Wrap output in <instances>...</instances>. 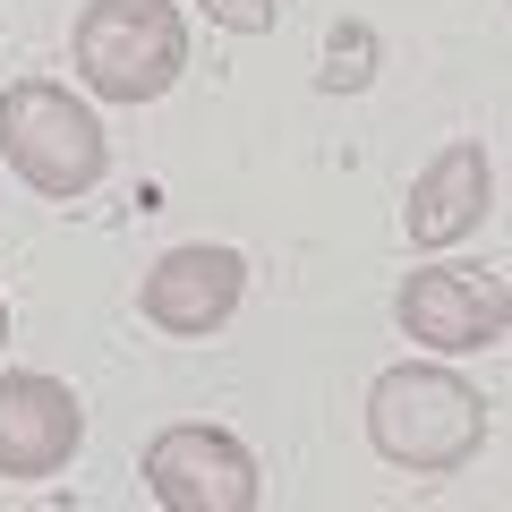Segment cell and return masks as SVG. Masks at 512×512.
I'll use <instances>...</instances> for the list:
<instances>
[{
	"label": "cell",
	"instance_id": "1",
	"mask_svg": "<svg viewBox=\"0 0 512 512\" xmlns=\"http://www.w3.org/2000/svg\"><path fill=\"white\" fill-rule=\"evenodd\" d=\"M487 393L461 384L453 367H384L367 384V444H376L393 470H419V478H444V470H470L478 444H487Z\"/></svg>",
	"mask_w": 512,
	"mask_h": 512
},
{
	"label": "cell",
	"instance_id": "2",
	"mask_svg": "<svg viewBox=\"0 0 512 512\" xmlns=\"http://www.w3.org/2000/svg\"><path fill=\"white\" fill-rule=\"evenodd\" d=\"M69 60L103 103H154L188 69V26L171 0H86L69 26Z\"/></svg>",
	"mask_w": 512,
	"mask_h": 512
},
{
	"label": "cell",
	"instance_id": "3",
	"mask_svg": "<svg viewBox=\"0 0 512 512\" xmlns=\"http://www.w3.org/2000/svg\"><path fill=\"white\" fill-rule=\"evenodd\" d=\"M0 154H9V171H18L35 197H86V188L103 180V163H111L103 120H94L69 86H52V77L0 86Z\"/></svg>",
	"mask_w": 512,
	"mask_h": 512
},
{
	"label": "cell",
	"instance_id": "4",
	"mask_svg": "<svg viewBox=\"0 0 512 512\" xmlns=\"http://www.w3.org/2000/svg\"><path fill=\"white\" fill-rule=\"evenodd\" d=\"M146 487L171 512H248L256 504V453L231 427H163L146 444Z\"/></svg>",
	"mask_w": 512,
	"mask_h": 512
},
{
	"label": "cell",
	"instance_id": "5",
	"mask_svg": "<svg viewBox=\"0 0 512 512\" xmlns=\"http://www.w3.org/2000/svg\"><path fill=\"white\" fill-rule=\"evenodd\" d=\"M239 291H248V256L239 248H171L154 256L146 291H137V308H146L154 333H180V342H205V333H222L239 316Z\"/></svg>",
	"mask_w": 512,
	"mask_h": 512
},
{
	"label": "cell",
	"instance_id": "6",
	"mask_svg": "<svg viewBox=\"0 0 512 512\" xmlns=\"http://www.w3.org/2000/svg\"><path fill=\"white\" fill-rule=\"evenodd\" d=\"M393 316L427 350H495L504 342V282L470 274V265H419L393 291Z\"/></svg>",
	"mask_w": 512,
	"mask_h": 512
},
{
	"label": "cell",
	"instance_id": "7",
	"mask_svg": "<svg viewBox=\"0 0 512 512\" xmlns=\"http://www.w3.org/2000/svg\"><path fill=\"white\" fill-rule=\"evenodd\" d=\"M77 444H86V410L60 376L43 367L0 376V478H52L69 470Z\"/></svg>",
	"mask_w": 512,
	"mask_h": 512
},
{
	"label": "cell",
	"instance_id": "8",
	"mask_svg": "<svg viewBox=\"0 0 512 512\" xmlns=\"http://www.w3.org/2000/svg\"><path fill=\"white\" fill-rule=\"evenodd\" d=\"M495 214V163H487V146H444L436 163L410 180V197H402V231H410V248H453V239H470L478 222Z\"/></svg>",
	"mask_w": 512,
	"mask_h": 512
},
{
	"label": "cell",
	"instance_id": "9",
	"mask_svg": "<svg viewBox=\"0 0 512 512\" xmlns=\"http://www.w3.org/2000/svg\"><path fill=\"white\" fill-rule=\"evenodd\" d=\"M367 77H376V35H367L359 18H342V26H333V43H325V69H316V86H325V94H359Z\"/></svg>",
	"mask_w": 512,
	"mask_h": 512
},
{
	"label": "cell",
	"instance_id": "10",
	"mask_svg": "<svg viewBox=\"0 0 512 512\" xmlns=\"http://www.w3.org/2000/svg\"><path fill=\"white\" fill-rule=\"evenodd\" d=\"M197 9L222 26V35H265V26L282 18V0H197Z\"/></svg>",
	"mask_w": 512,
	"mask_h": 512
},
{
	"label": "cell",
	"instance_id": "11",
	"mask_svg": "<svg viewBox=\"0 0 512 512\" xmlns=\"http://www.w3.org/2000/svg\"><path fill=\"white\" fill-rule=\"evenodd\" d=\"M0 342H9V299H0Z\"/></svg>",
	"mask_w": 512,
	"mask_h": 512
}]
</instances>
